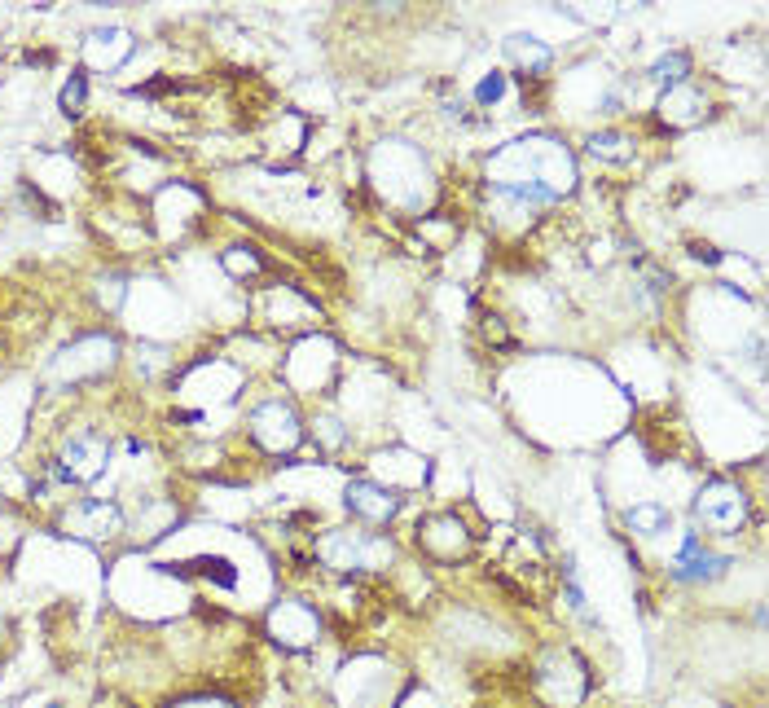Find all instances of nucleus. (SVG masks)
Here are the masks:
<instances>
[{
    "mask_svg": "<svg viewBox=\"0 0 769 708\" xmlns=\"http://www.w3.org/2000/svg\"><path fill=\"white\" fill-rule=\"evenodd\" d=\"M343 506H348L352 519H361V524L370 528H383L392 524L400 515V506H405V497L396 489H387V484H374V480H352L348 493H343Z\"/></svg>",
    "mask_w": 769,
    "mask_h": 708,
    "instance_id": "obj_9",
    "label": "nucleus"
},
{
    "mask_svg": "<svg viewBox=\"0 0 769 708\" xmlns=\"http://www.w3.org/2000/svg\"><path fill=\"white\" fill-rule=\"evenodd\" d=\"M695 519L708 528V533L734 537L743 524H748V493L734 480H708L704 489L695 493Z\"/></svg>",
    "mask_w": 769,
    "mask_h": 708,
    "instance_id": "obj_3",
    "label": "nucleus"
},
{
    "mask_svg": "<svg viewBox=\"0 0 769 708\" xmlns=\"http://www.w3.org/2000/svg\"><path fill=\"white\" fill-rule=\"evenodd\" d=\"M589 154H594V159H607V163H624V159H633V137H624L616 128L594 132V137H589Z\"/></svg>",
    "mask_w": 769,
    "mask_h": 708,
    "instance_id": "obj_15",
    "label": "nucleus"
},
{
    "mask_svg": "<svg viewBox=\"0 0 769 708\" xmlns=\"http://www.w3.org/2000/svg\"><path fill=\"white\" fill-rule=\"evenodd\" d=\"M317 436L326 440V449H339V445H343V436H348V431L339 427V418H317Z\"/></svg>",
    "mask_w": 769,
    "mask_h": 708,
    "instance_id": "obj_19",
    "label": "nucleus"
},
{
    "mask_svg": "<svg viewBox=\"0 0 769 708\" xmlns=\"http://www.w3.org/2000/svg\"><path fill=\"white\" fill-rule=\"evenodd\" d=\"M501 97H506V75H501V71L484 75V84L475 88V102H479V106H497Z\"/></svg>",
    "mask_w": 769,
    "mask_h": 708,
    "instance_id": "obj_17",
    "label": "nucleus"
},
{
    "mask_svg": "<svg viewBox=\"0 0 769 708\" xmlns=\"http://www.w3.org/2000/svg\"><path fill=\"white\" fill-rule=\"evenodd\" d=\"M576 190V159L554 137H519L488 159L493 216H537Z\"/></svg>",
    "mask_w": 769,
    "mask_h": 708,
    "instance_id": "obj_1",
    "label": "nucleus"
},
{
    "mask_svg": "<svg viewBox=\"0 0 769 708\" xmlns=\"http://www.w3.org/2000/svg\"><path fill=\"white\" fill-rule=\"evenodd\" d=\"M506 53L515 58V66H519V80H541L545 71H550V58L554 53L545 49L541 40H532V36H510L506 40Z\"/></svg>",
    "mask_w": 769,
    "mask_h": 708,
    "instance_id": "obj_13",
    "label": "nucleus"
},
{
    "mask_svg": "<svg viewBox=\"0 0 769 708\" xmlns=\"http://www.w3.org/2000/svg\"><path fill=\"white\" fill-rule=\"evenodd\" d=\"M624 528L638 537H660L673 528V511H668L664 502H651V497H646V502H633L629 511H624Z\"/></svg>",
    "mask_w": 769,
    "mask_h": 708,
    "instance_id": "obj_14",
    "label": "nucleus"
},
{
    "mask_svg": "<svg viewBox=\"0 0 769 708\" xmlns=\"http://www.w3.org/2000/svg\"><path fill=\"white\" fill-rule=\"evenodd\" d=\"M317 559L330 572H383L396 559V546L378 533H361V528H334L317 541Z\"/></svg>",
    "mask_w": 769,
    "mask_h": 708,
    "instance_id": "obj_2",
    "label": "nucleus"
},
{
    "mask_svg": "<svg viewBox=\"0 0 769 708\" xmlns=\"http://www.w3.org/2000/svg\"><path fill=\"white\" fill-rule=\"evenodd\" d=\"M49 708H62V704H49Z\"/></svg>",
    "mask_w": 769,
    "mask_h": 708,
    "instance_id": "obj_21",
    "label": "nucleus"
},
{
    "mask_svg": "<svg viewBox=\"0 0 769 708\" xmlns=\"http://www.w3.org/2000/svg\"><path fill=\"white\" fill-rule=\"evenodd\" d=\"M251 440L269 453H295V445L304 440V423H299L291 401H264L251 409Z\"/></svg>",
    "mask_w": 769,
    "mask_h": 708,
    "instance_id": "obj_4",
    "label": "nucleus"
},
{
    "mask_svg": "<svg viewBox=\"0 0 769 708\" xmlns=\"http://www.w3.org/2000/svg\"><path fill=\"white\" fill-rule=\"evenodd\" d=\"M686 75H690V58L682 49H673V53H664L651 71H646V80L660 84V88H677V84H686Z\"/></svg>",
    "mask_w": 769,
    "mask_h": 708,
    "instance_id": "obj_16",
    "label": "nucleus"
},
{
    "mask_svg": "<svg viewBox=\"0 0 769 708\" xmlns=\"http://www.w3.org/2000/svg\"><path fill=\"white\" fill-rule=\"evenodd\" d=\"M84 53L93 66H106V71H115L119 62L132 53V36L124 27H110V31H93V36L84 40Z\"/></svg>",
    "mask_w": 769,
    "mask_h": 708,
    "instance_id": "obj_12",
    "label": "nucleus"
},
{
    "mask_svg": "<svg viewBox=\"0 0 769 708\" xmlns=\"http://www.w3.org/2000/svg\"><path fill=\"white\" fill-rule=\"evenodd\" d=\"M414 541H418L422 555L436 559V563H458L466 550H471V533H466V524H462V519L453 515V511H440V515L418 519Z\"/></svg>",
    "mask_w": 769,
    "mask_h": 708,
    "instance_id": "obj_7",
    "label": "nucleus"
},
{
    "mask_svg": "<svg viewBox=\"0 0 769 708\" xmlns=\"http://www.w3.org/2000/svg\"><path fill=\"white\" fill-rule=\"evenodd\" d=\"M66 533L84 541H115L124 533V511L106 497H84L71 515H66Z\"/></svg>",
    "mask_w": 769,
    "mask_h": 708,
    "instance_id": "obj_10",
    "label": "nucleus"
},
{
    "mask_svg": "<svg viewBox=\"0 0 769 708\" xmlns=\"http://www.w3.org/2000/svg\"><path fill=\"white\" fill-rule=\"evenodd\" d=\"M181 708H233V704H216V700H198V704H181Z\"/></svg>",
    "mask_w": 769,
    "mask_h": 708,
    "instance_id": "obj_20",
    "label": "nucleus"
},
{
    "mask_svg": "<svg viewBox=\"0 0 769 708\" xmlns=\"http://www.w3.org/2000/svg\"><path fill=\"white\" fill-rule=\"evenodd\" d=\"M269 634L286 651H304L321 638V612L308 599H277L269 612Z\"/></svg>",
    "mask_w": 769,
    "mask_h": 708,
    "instance_id": "obj_8",
    "label": "nucleus"
},
{
    "mask_svg": "<svg viewBox=\"0 0 769 708\" xmlns=\"http://www.w3.org/2000/svg\"><path fill=\"white\" fill-rule=\"evenodd\" d=\"M730 568H734V559L704 546L699 533H682V546H677V555L668 559V577L682 581V585H708V581L726 577Z\"/></svg>",
    "mask_w": 769,
    "mask_h": 708,
    "instance_id": "obj_6",
    "label": "nucleus"
},
{
    "mask_svg": "<svg viewBox=\"0 0 769 708\" xmlns=\"http://www.w3.org/2000/svg\"><path fill=\"white\" fill-rule=\"evenodd\" d=\"M84 97H88V80H84V75H71V84L62 88V110H66V115H80Z\"/></svg>",
    "mask_w": 769,
    "mask_h": 708,
    "instance_id": "obj_18",
    "label": "nucleus"
},
{
    "mask_svg": "<svg viewBox=\"0 0 769 708\" xmlns=\"http://www.w3.org/2000/svg\"><path fill=\"white\" fill-rule=\"evenodd\" d=\"M660 110H664V119H668V124L690 128V124H699V119L708 115V97L699 93L695 84H677V88H668V93H664Z\"/></svg>",
    "mask_w": 769,
    "mask_h": 708,
    "instance_id": "obj_11",
    "label": "nucleus"
},
{
    "mask_svg": "<svg viewBox=\"0 0 769 708\" xmlns=\"http://www.w3.org/2000/svg\"><path fill=\"white\" fill-rule=\"evenodd\" d=\"M110 462V440L93 436V431H80L62 445V458L53 462V480L58 484H88L106 471Z\"/></svg>",
    "mask_w": 769,
    "mask_h": 708,
    "instance_id": "obj_5",
    "label": "nucleus"
}]
</instances>
